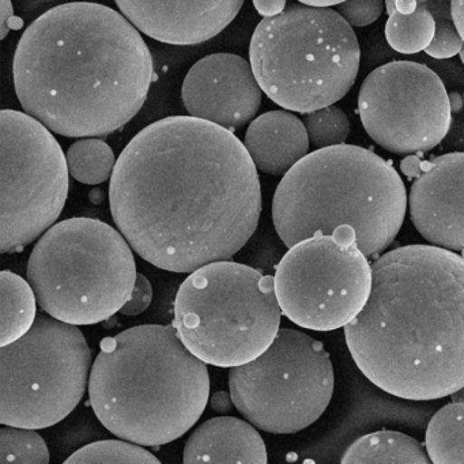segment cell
Listing matches in <instances>:
<instances>
[{
	"instance_id": "6da1fadb",
	"label": "cell",
	"mask_w": 464,
	"mask_h": 464,
	"mask_svg": "<svg viewBox=\"0 0 464 464\" xmlns=\"http://www.w3.org/2000/svg\"><path fill=\"white\" fill-rule=\"evenodd\" d=\"M110 206L135 254L161 270L191 274L232 259L248 243L262 214V187L232 131L169 116L121 151Z\"/></svg>"
},
{
	"instance_id": "7a4b0ae2",
	"label": "cell",
	"mask_w": 464,
	"mask_h": 464,
	"mask_svg": "<svg viewBox=\"0 0 464 464\" xmlns=\"http://www.w3.org/2000/svg\"><path fill=\"white\" fill-rule=\"evenodd\" d=\"M26 115L67 138L105 137L138 115L154 80L140 31L104 5H61L21 37L13 62Z\"/></svg>"
},
{
	"instance_id": "3957f363",
	"label": "cell",
	"mask_w": 464,
	"mask_h": 464,
	"mask_svg": "<svg viewBox=\"0 0 464 464\" xmlns=\"http://www.w3.org/2000/svg\"><path fill=\"white\" fill-rule=\"evenodd\" d=\"M372 292L344 325L357 368L406 401H437L464 387V257L423 244L372 265Z\"/></svg>"
},
{
	"instance_id": "277c9868",
	"label": "cell",
	"mask_w": 464,
	"mask_h": 464,
	"mask_svg": "<svg viewBox=\"0 0 464 464\" xmlns=\"http://www.w3.org/2000/svg\"><path fill=\"white\" fill-rule=\"evenodd\" d=\"M88 390L111 433L161 447L197 425L210 399V376L172 324H143L102 342Z\"/></svg>"
},
{
	"instance_id": "5b68a950",
	"label": "cell",
	"mask_w": 464,
	"mask_h": 464,
	"mask_svg": "<svg viewBox=\"0 0 464 464\" xmlns=\"http://www.w3.org/2000/svg\"><path fill=\"white\" fill-rule=\"evenodd\" d=\"M407 191L398 170L368 149L339 145L312 151L274 194V227L287 248L349 225L366 257L382 254L401 232Z\"/></svg>"
},
{
	"instance_id": "8992f818",
	"label": "cell",
	"mask_w": 464,
	"mask_h": 464,
	"mask_svg": "<svg viewBox=\"0 0 464 464\" xmlns=\"http://www.w3.org/2000/svg\"><path fill=\"white\" fill-rule=\"evenodd\" d=\"M360 59L354 29L336 10L303 4L263 18L249 43V63L263 93L304 115L341 102L354 86Z\"/></svg>"
},
{
	"instance_id": "52a82bcc",
	"label": "cell",
	"mask_w": 464,
	"mask_h": 464,
	"mask_svg": "<svg viewBox=\"0 0 464 464\" xmlns=\"http://www.w3.org/2000/svg\"><path fill=\"white\" fill-rule=\"evenodd\" d=\"M26 276L45 314L92 325L121 312L138 273L131 246L119 230L100 219L70 218L39 238Z\"/></svg>"
},
{
	"instance_id": "ba28073f",
	"label": "cell",
	"mask_w": 464,
	"mask_h": 464,
	"mask_svg": "<svg viewBox=\"0 0 464 464\" xmlns=\"http://www.w3.org/2000/svg\"><path fill=\"white\" fill-rule=\"evenodd\" d=\"M281 317L274 276L222 260L198 268L180 285L172 325L202 362L235 368L273 344Z\"/></svg>"
},
{
	"instance_id": "9c48e42d",
	"label": "cell",
	"mask_w": 464,
	"mask_h": 464,
	"mask_svg": "<svg viewBox=\"0 0 464 464\" xmlns=\"http://www.w3.org/2000/svg\"><path fill=\"white\" fill-rule=\"evenodd\" d=\"M92 352L78 325L37 314L28 334L0 347V423L47 429L85 396Z\"/></svg>"
},
{
	"instance_id": "30bf717a",
	"label": "cell",
	"mask_w": 464,
	"mask_h": 464,
	"mask_svg": "<svg viewBox=\"0 0 464 464\" xmlns=\"http://www.w3.org/2000/svg\"><path fill=\"white\" fill-rule=\"evenodd\" d=\"M335 374L322 342L295 328L251 362L230 369V398L255 428L293 434L316 422L333 399Z\"/></svg>"
},
{
	"instance_id": "8fae6325",
	"label": "cell",
	"mask_w": 464,
	"mask_h": 464,
	"mask_svg": "<svg viewBox=\"0 0 464 464\" xmlns=\"http://www.w3.org/2000/svg\"><path fill=\"white\" fill-rule=\"evenodd\" d=\"M0 252L21 249L55 225L69 197V165L53 132L20 111L0 112Z\"/></svg>"
},
{
	"instance_id": "7c38bea8",
	"label": "cell",
	"mask_w": 464,
	"mask_h": 464,
	"mask_svg": "<svg viewBox=\"0 0 464 464\" xmlns=\"http://www.w3.org/2000/svg\"><path fill=\"white\" fill-rule=\"evenodd\" d=\"M372 281V266L349 225L295 244L274 276L284 316L319 333L343 328L355 319L368 303Z\"/></svg>"
},
{
	"instance_id": "4fadbf2b",
	"label": "cell",
	"mask_w": 464,
	"mask_h": 464,
	"mask_svg": "<svg viewBox=\"0 0 464 464\" xmlns=\"http://www.w3.org/2000/svg\"><path fill=\"white\" fill-rule=\"evenodd\" d=\"M358 113L371 140L396 156L433 150L452 124L441 78L415 62H390L373 70L361 85Z\"/></svg>"
},
{
	"instance_id": "5bb4252c",
	"label": "cell",
	"mask_w": 464,
	"mask_h": 464,
	"mask_svg": "<svg viewBox=\"0 0 464 464\" xmlns=\"http://www.w3.org/2000/svg\"><path fill=\"white\" fill-rule=\"evenodd\" d=\"M415 178L409 194L410 218L430 246L464 251V153H448L430 161L410 156L401 165Z\"/></svg>"
},
{
	"instance_id": "9a60e30c",
	"label": "cell",
	"mask_w": 464,
	"mask_h": 464,
	"mask_svg": "<svg viewBox=\"0 0 464 464\" xmlns=\"http://www.w3.org/2000/svg\"><path fill=\"white\" fill-rule=\"evenodd\" d=\"M263 91L251 63L233 53H213L189 69L181 99L192 118L235 131L255 121Z\"/></svg>"
},
{
	"instance_id": "2e32d148",
	"label": "cell",
	"mask_w": 464,
	"mask_h": 464,
	"mask_svg": "<svg viewBox=\"0 0 464 464\" xmlns=\"http://www.w3.org/2000/svg\"><path fill=\"white\" fill-rule=\"evenodd\" d=\"M121 14L148 37L172 45H197L218 36L232 24L243 0H118Z\"/></svg>"
},
{
	"instance_id": "e0dca14e",
	"label": "cell",
	"mask_w": 464,
	"mask_h": 464,
	"mask_svg": "<svg viewBox=\"0 0 464 464\" xmlns=\"http://www.w3.org/2000/svg\"><path fill=\"white\" fill-rule=\"evenodd\" d=\"M267 448L257 428L236 417H217L198 426L186 447L184 464H266Z\"/></svg>"
},
{
	"instance_id": "ac0fdd59",
	"label": "cell",
	"mask_w": 464,
	"mask_h": 464,
	"mask_svg": "<svg viewBox=\"0 0 464 464\" xmlns=\"http://www.w3.org/2000/svg\"><path fill=\"white\" fill-rule=\"evenodd\" d=\"M244 146L260 172L285 176L309 154L308 132L303 121L289 111H270L246 129Z\"/></svg>"
},
{
	"instance_id": "d6986e66",
	"label": "cell",
	"mask_w": 464,
	"mask_h": 464,
	"mask_svg": "<svg viewBox=\"0 0 464 464\" xmlns=\"http://www.w3.org/2000/svg\"><path fill=\"white\" fill-rule=\"evenodd\" d=\"M343 464H429L431 463L422 445L407 436L392 430H380L355 440L344 455Z\"/></svg>"
},
{
	"instance_id": "ffe728a7",
	"label": "cell",
	"mask_w": 464,
	"mask_h": 464,
	"mask_svg": "<svg viewBox=\"0 0 464 464\" xmlns=\"http://www.w3.org/2000/svg\"><path fill=\"white\" fill-rule=\"evenodd\" d=\"M37 304L29 281L9 270L0 273V347L29 333L39 314Z\"/></svg>"
},
{
	"instance_id": "44dd1931",
	"label": "cell",
	"mask_w": 464,
	"mask_h": 464,
	"mask_svg": "<svg viewBox=\"0 0 464 464\" xmlns=\"http://www.w3.org/2000/svg\"><path fill=\"white\" fill-rule=\"evenodd\" d=\"M425 447L431 463L464 464V401H450L433 415Z\"/></svg>"
},
{
	"instance_id": "7402d4cb",
	"label": "cell",
	"mask_w": 464,
	"mask_h": 464,
	"mask_svg": "<svg viewBox=\"0 0 464 464\" xmlns=\"http://www.w3.org/2000/svg\"><path fill=\"white\" fill-rule=\"evenodd\" d=\"M385 6L390 15L385 24V39L393 51L414 55L430 45L436 34V21L423 2H418L417 10L407 14L398 12L392 0L385 2Z\"/></svg>"
},
{
	"instance_id": "603a6c76",
	"label": "cell",
	"mask_w": 464,
	"mask_h": 464,
	"mask_svg": "<svg viewBox=\"0 0 464 464\" xmlns=\"http://www.w3.org/2000/svg\"><path fill=\"white\" fill-rule=\"evenodd\" d=\"M66 157L70 175L88 186H97L112 179L118 162L111 146L97 138H85L72 143Z\"/></svg>"
},
{
	"instance_id": "cb8c5ba5",
	"label": "cell",
	"mask_w": 464,
	"mask_h": 464,
	"mask_svg": "<svg viewBox=\"0 0 464 464\" xmlns=\"http://www.w3.org/2000/svg\"><path fill=\"white\" fill-rule=\"evenodd\" d=\"M66 464H160L159 458L143 445L121 440H102L80 448L64 461Z\"/></svg>"
},
{
	"instance_id": "d4e9b609",
	"label": "cell",
	"mask_w": 464,
	"mask_h": 464,
	"mask_svg": "<svg viewBox=\"0 0 464 464\" xmlns=\"http://www.w3.org/2000/svg\"><path fill=\"white\" fill-rule=\"evenodd\" d=\"M0 463L47 464V442L34 429L2 425L0 428Z\"/></svg>"
},
{
	"instance_id": "484cf974",
	"label": "cell",
	"mask_w": 464,
	"mask_h": 464,
	"mask_svg": "<svg viewBox=\"0 0 464 464\" xmlns=\"http://www.w3.org/2000/svg\"><path fill=\"white\" fill-rule=\"evenodd\" d=\"M303 123L308 132L309 142L317 150L344 145L350 135V121L341 108L331 107L305 113Z\"/></svg>"
},
{
	"instance_id": "4316f807",
	"label": "cell",
	"mask_w": 464,
	"mask_h": 464,
	"mask_svg": "<svg viewBox=\"0 0 464 464\" xmlns=\"http://www.w3.org/2000/svg\"><path fill=\"white\" fill-rule=\"evenodd\" d=\"M426 9L431 13L436 21V34H434L433 42L430 43L425 53L430 58L450 59L460 53L464 43L460 34L456 29L452 20V13H450V4L442 6V12L440 13V5L436 2H423Z\"/></svg>"
},
{
	"instance_id": "83f0119b",
	"label": "cell",
	"mask_w": 464,
	"mask_h": 464,
	"mask_svg": "<svg viewBox=\"0 0 464 464\" xmlns=\"http://www.w3.org/2000/svg\"><path fill=\"white\" fill-rule=\"evenodd\" d=\"M384 5L382 0H349L336 6V13L352 28H365L382 17Z\"/></svg>"
},
{
	"instance_id": "f1b7e54d",
	"label": "cell",
	"mask_w": 464,
	"mask_h": 464,
	"mask_svg": "<svg viewBox=\"0 0 464 464\" xmlns=\"http://www.w3.org/2000/svg\"><path fill=\"white\" fill-rule=\"evenodd\" d=\"M151 301H153V287L143 274H138L131 297L121 309V314L126 316H137L150 306Z\"/></svg>"
},
{
	"instance_id": "f546056e",
	"label": "cell",
	"mask_w": 464,
	"mask_h": 464,
	"mask_svg": "<svg viewBox=\"0 0 464 464\" xmlns=\"http://www.w3.org/2000/svg\"><path fill=\"white\" fill-rule=\"evenodd\" d=\"M15 20L12 2L4 0L0 2V39L4 40L13 28L12 23Z\"/></svg>"
},
{
	"instance_id": "4dcf8cb0",
	"label": "cell",
	"mask_w": 464,
	"mask_h": 464,
	"mask_svg": "<svg viewBox=\"0 0 464 464\" xmlns=\"http://www.w3.org/2000/svg\"><path fill=\"white\" fill-rule=\"evenodd\" d=\"M254 5L260 14L265 15V18H270L281 14L286 9L287 2H285V0H279V2H254Z\"/></svg>"
},
{
	"instance_id": "1f68e13d",
	"label": "cell",
	"mask_w": 464,
	"mask_h": 464,
	"mask_svg": "<svg viewBox=\"0 0 464 464\" xmlns=\"http://www.w3.org/2000/svg\"><path fill=\"white\" fill-rule=\"evenodd\" d=\"M450 13H452L453 24L464 43V0H452Z\"/></svg>"
},
{
	"instance_id": "d6a6232c",
	"label": "cell",
	"mask_w": 464,
	"mask_h": 464,
	"mask_svg": "<svg viewBox=\"0 0 464 464\" xmlns=\"http://www.w3.org/2000/svg\"><path fill=\"white\" fill-rule=\"evenodd\" d=\"M233 401L229 395L225 392H218L211 399V406L216 411H230L232 410ZM235 406V404H233Z\"/></svg>"
},
{
	"instance_id": "836d02e7",
	"label": "cell",
	"mask_w": 464,
	"mask_h": 464,
	"mask_svg": "<svg viewBox=\"0 0 464 464\" xmlns=\"http://www.w3.org/2000/svg\"><path fill=\"white\" fill-rule=\"evenodd\" d=\"M300 4L305 6L314 7V9H330L333 6H339L341 0H301Z\"/></svg>"
},
{
	"instance_id": "e575fe53",
	"label": "cell",
	"mask_w": 464,
	"mask_h": 464,
	"mask_svg": "<svg viewBox=\"0 0 464 464\" xmlns=\"http://www.w3.org/2000/svg\"><path fill=\"white\" fill-rule=\"evenodd\" d=\"M450 398H452V401H464V387L461 388V390H459L458 392L452 393V395H450Z\"/></svg>"
},
{
	"instance_id": "d590c367",
	"label": "cell",
	"mask_w": 464,
	"mask_h": 464,
	"mask_svg": "<svg viewBox=\"0 0 464 464\" xmlns=\"http://www.w3.org/2000/svg\"><path fill=\"white\" fill-rule=\"evenodd\" d=\"M459 55H460L461 63L464 64V45L463 48H461L460 53H459Z\"/></svg>"
}]
</instances>
